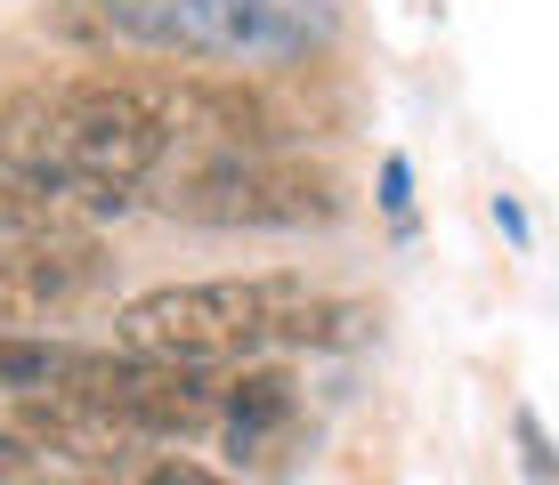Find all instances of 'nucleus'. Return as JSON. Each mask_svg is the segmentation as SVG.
<instances>
[{
  "instance_id": "obj_5",
  "label": "nucleus",
  "mask_w": 559,
  "mask_h": 485,
  "mask_svg": "<svg viewBox=\"0 0 559 485\" xmlns=\"http://www.w3.org/2000/svg\"><path fill=\"white\" fill-rule=\"evenodd\" d=\"M106 283L98 235H49V243H0V332L33 316H66Z\"/></svg>"
},
{
  "instance_id": "obj_4",
  "label": "nucleus",
  "mask_w": 559,
  "mask_h": 485,
  "mask_svg": "<svg viewBox=\"0 0 559 485\" xmlns=\"http://www.w3.org/2000/svg\"><path fill=\"white\" fill-rule=\"evenodd\" d=\"M163 210L203 227L300 235V227L341 219V179L324 162H300V154H203V162H179V179L163 186Z\"/></svg>"
},
{
  "instance_id": "obj_9",
  "label": "nucleus",
  "mask_w": 559,
  "mask_h": 485,
  "mask_svg": "<svg viewBox=\"0 0 559 485\" xmlns=\"http://www.w3.org/2000/svg\"><path fill=\"white\" fill-rule=\"evenodd\" d=\"M381 210H390V219H406V210H414V162H406V154L381 162Z\"/></svg>"
},
{
  "instance_id": "obj_3",
  "label": "nucleus",
  "mask_w": 559,
  "mask_h": 485,
  "mask_svg": "<svg viewBox=\"0 0 559 485\" xmlns=\"http://www.w3.org/2000/svg\"><path fill=\"white\" fill-rule=\"evenodd\" d=\"M98 33L179 65H308L333 41V0H90Z\"/></svg>"
},
{
  "instance_id": "obj_6",
  "label": "nucleus",
  "mask_w": 559,
  "mask_h": 485,
  "mask_svg": "<svg viewBox=\"0 0 559 485\" xmlns=\"http://www.w3.org/2000/svg\"><path fill=\"white\" fill-rule=\"evenodd\" d=\"M130 194L106 186H66L41 170L0 162V243H49V235H98V219H122Z\"/></svg>"
},
{
  "instance_id": "obj_2",
  "label": "nucleus",
  "mask_w": 559,
  "mask_h": 485,
  "mask_svg": "<svg viewBox=\"0 0 559 485\" xmlns=\"http://www.w3.org/2000/svg\"><path fill=\"white\" fill-rule=\"evenodd\" d=\"M0 162L66 179V186L130 194L170 162V138L130 97V82H114V73H90V82H25V89L0 97Z\"/></svg>"
},
{
  "instance_id": "obj_10",
  "label": "nucleus",
  "mask_w": 559,
  "mask_h": 485,
  "mask_svg": "<svg viewBox=\"0 0 559 485\" xmlns=\"http://www.w3.org/2000/svg\"><path fill=\"white\" fill-rule=\"evenodd\" d=\"M33 477H41V453H33L25 437L0 429V485H33Z\"/></svg>"
},
{
  "instance_id": "obj_12",
  "label": "nucleus",
  "mask_w": 559,
  "mask_h": 485,
  "mask_svg": "<svg viewBox=\"0 0 559 485\" xmlns=\"http://www.w3.org/2000/svg\"><path fill=\"white\" fill-rule=\"evenodd\" d=\"M495 227H503L511 243H527V235H535V227H527V210H519L511 194H495Z\"/></svg>"
},
{
  "instance_id": "obj_7",
  "label": "nucleus",
  "mask_w": 559,
  "mask_h": 485,
  "mask_svg": "<svg viewBox=\"0 0 559 485\" xmlns=\"http://www.w3.org/2000/svg\"><path fill=\"white\" fill-rule=\"evenodd\" d=\"M300 421V397L276 364H252V373L227 380V404H219V437H227V461H267Z\"/></svg>"
},
{
  "instance_id": "obj_11",
  "label": "nucleus",
  "mask_w": 559,
  "mask_h": 485,
  "mask_svg": "<svg viewBox=\"0 0 559 485\" xmlns=\"http://www.w3.org/2000/svg\"><path fill=\"white\" fill-rule=\"evenodd\" d=\"M519 445H527V477H559V453H551V445H544V429H535V413H519Z\"/></svg>"
},
{
  "instance_id": "obj_1",
  "label": "nucleus",
  "mask_w": 559,
  "mask_h": 485,
  "mask_svg": "<svg viewBox=\"0 0 559 485\" xmlns=\"http://www.w3.org/2000/svg\"><path fill=\"white\" fill-rule=\"evenodd\" d=\"M365 307L324 300L300 276H243V283H163L114 316V348L163 364H219L260 356V348H341L365 332Z\"/></svg>"
},
{
  "instance_id": "obj_8",
  "label": "nucleus",
  "mask_w": 559,
  "mask_h": 485,
  "mask_svg": "<svg viewBox=\"0 0 559 485\" xmlns=\"http://www.w3.org/2000/svg\"><path fill=\"white\" fill-rule=\"evenodd\" d=\"M73 364L66 340H25V332H0V388H16V397H41L57 388V373Z\"/></svg>"
}]
</instances>
